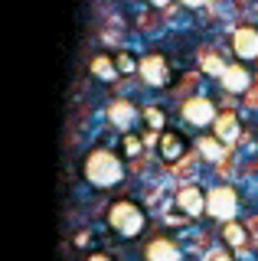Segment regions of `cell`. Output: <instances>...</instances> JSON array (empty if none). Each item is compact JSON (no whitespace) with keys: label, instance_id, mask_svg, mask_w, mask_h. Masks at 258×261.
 I'll return each mask as SVG.
<instances>
[{"label":"cell","instance_id":"1","mask_svg":"<svg viewBox=\"0 0 258 261\" xmlns=\"http://www.w3.org/2000/svg\"><path fill=\"white\" fill-rule=\"evenodd\" d=\"M82 176L88 186H95V190H111V186H118L121 179H124V160L118 157V153L111 150H92L82 163Z\"/></svg>","mask_w":258,"mask_h":261},{"label":"cell","instance_id":"2","mask_svg":"<svg viewBox=\"0 0 258 261\" xmlns=\"http://www.w3.org/2000/svg\"><path fill=\"white\" fill-rule=\"evenodd\" d=\"M108 225H111L115 235H121V239H138L144 232V225H147V216H144V209L138 202L118 199V202L108 206Z\"/></svg>","mask_w":258,"mask_h":261},{"label":"cell","instance_id":"3","mask_svg":"<svg viewBox=\"0 0 258 261\" xmlns=\"http://www.w3.org/2000/svg\"><path fill=\"white\" fill-rule=\"evenodd\" d=\"M206 216H213L216 222H232L239 216V193L232 186H216L206 193Z\"/></svg>","mask_w":258,"mask_h":261},{"label":"cell","instance_id":"4","mask_svg":"<svg viewBox=\"0 0 258 261\" xmlns=\"http://www.w3.org/2000/svg\"><path fill=\"white\" fill-rule=\"evenodd\" d=\"M138 75L147 82L150 88H164V85H170V62L160 53H147L138 65Z\"/></svg>","mask_w":258,"mask_h":261},{"label":"cell","instance_id":"5","mask_svg":"<svg viewBox=\"0 0 258 261\" xmlns=\"http://www.w3.org/2000/svg\"><path fill=\"white\" fill-rule=\"evenodd\" d=\"M216 105L209 101V98H187L183 101V121H187L190 127H213V121H216Z\"/></svg>","mask_w":258,"mask_h":261},{"label":"cell","instance_id":"6","mask_svg":"<svg viewBox=\"0 0 258 261\" xmlns=\"http://www.w3.org/2000/svg\"><path fill=\"white\" fill-rule=\"evenodd\" d=\"M144 118V114L134 108L131 101H124V98H115V101L108 105V121L115 124L121 134H127V130H134V124Z\"/></svg>","mask_w":258,"mask_h":261},{"label":"cell","instance_id":"7","mask_svg":"<svg viewBox=\"0 0 258 261\" xmlns=\"http://www.w3.org/2000/svg\"><path fill=\"white\" fill-rule=\"evenodd\" d=\"M232 53L239 62H255L258 59V30L255 27H239L232 33Z\"/></svg>","mask_w":258,"mask_h":261},{"label":"cell","instance_id":"8","mask_svg":"<svg viewBox=\"0 0 258 261\" xmlns=\"http://www.w3.org/2000/svg\"><path fill=\"white\" fill-rule=\"evenodd\" d=\"M219 82L229 95H245L248 88H252V72L245 69V62H232V65H225Z\"/></svg>","mask_w":258,"mask_h":261},{"label":"cell","instance_id":"9","mask_svg":"<svg viewBox=\"0 0 258 261\" xmlns=\"http://www.w3.org/2000/svg\"><path fill=\"white\" fill-rule=\"evenodd\" d=\"M144 261H183V251L173 239L157 235V239H150L144 245Z\"/></svg>","mask_w":258,"mask_h":261},{"label":"cell","instance_id":"10","mask_svg":"<svg viewBox=\"0 0 258 261\" xmlns=\"http://www.w3.org/2000/svg\"><path fill=\"white\" fill-rule=\"evenodd\" d=\"M239 134H242V124H239L236 111H219V114H216V121H213V137H216V141L225 144V147H232L239 141Z\"/></svg>","mask_w":258,"mask_h":261},{"label":"cell","instance_id":"11","mask_svg":"<svg viewBox=\"0 0 258 261\" xmlns=\"http://www.w3.org/2000/svg\"><path fill=\"white\" fill-rule=\"evenodd\" d=\"M176 209H180L187 219L203 216L206 212V193L199 190V186H183V190L176 193Z\"/></svg>","mask_w":258,"mask_h":261},{"label":"cell","instance_id":"12","mask_svg":"<svg viewBox=\"0 0 258 261\" xmlns=\"http://www.w3.org/2000/svg\"><path fill=\"white\" fill-rule=\"evenodd\" d=\"M157 153L167 163H176L187 157V137L176 134V130H160V141H157Z\"/></svg>","mask_w":258,"mask_h":261},{"label":"cell","instance_id":"13","mask_svg":"<svg viewBox=\"0 0 258 261\" xmlns=\"http://www.w3.org/2000/svg\"><path fill=\"white\" fill-rule=\"evenodd\" d=\"M88 69H92V75H95V79H101V82H115V79L121 75V72H118V65H115V59H111V56H95Z\"/></svg>","mask_w":258,"mask_h":261},{"label":"cell","instance_id":"14","mask_svg":"<svg viewBox=\"0 0 258 261\" xmlns=\"http://www.w3.org/2000/svg\"><path fill=\"white\" fill-rule=\"evenodd\" d=\"M222 242L229 245V248H242V245H245V228H242L236 219H232V222H222Z\"/></svg>","mask_w":258,"mask_h":261},{"label":"cell","instance_id":"15","mask_svg":"<svg viewBox=\"0 0 258 261\" xmlns=\"http://www.w3.org/2000/svg\"><path fill=\"white\" fill-rule=\"evenodd\" d=\"M115 65H118V72H121V75H131V72H138L141 59H134L131 53H118V56H115Z\"/></svg>","mask_w":258,"mask_h":261},{"label":"cell","instance_id":"16","mask_svg":"<svg viewBox=\"0 0 258 261\" xmlns=\"http://www.w3.org/2000/svg\"><path fill=\"white\" fill-rule=\"evenodd\" d=\"M121 150H124V157H138L141 153V137L134 134V130L121 134Z\"/></svg>","mask_w":258,"mask_h":261},{"label":"cell","instance_id":"17","mask_svg":"<svg viewBox=\"0 0 258 261\" xmlns=\"http://www.w3.org/2000/svg\"><path fill=\"white\" fill-rule=\"evenodd\" d=\"M144 121H147L150 130H167L164 127V111H160V108H147V111H144Z\"/></svg>","mask_w":258,"mask_h":261},{"label":"cell","instance_id":"18","mask_svg":"<svg viewBox=\"0 0 258 261\" xmlns=\"http://www.w3.org/2000/svg\"><path fill=\"white\" fill-rule=\"evenodd\" d=\"M219 147H225V144H219V141H216V137H213V141H206V144H203L206 157H209V160H219Z\"/></svg>","mask_w":258,"mask_h":261},{"label":"cell","instance_id":"19","mask_svg":"<svg viewBox=\"0 0 258 261\" xmlns=\"http://www.w3.org/2000/svg\"><path fill=\"white\" fill-rule=\"evenodd\" d=\"M209 261H236V258H232V251H213V255H209Z\"/></svg>","mask_w":258,"mask_h":261},{"label":"cell","instance_id":"20","mask_svg":"<svg viewBox=\"0 0 258 261\" xmlns=\"http://www.w3.org/2000/svg\"><path fill=\"white\" fill-rule=\"evenodd\" d=\"M85 261H115V258H108V255H101V251H95V255H88Z\"/></svg>","mask_w":258,"mask_h":261},{"label":"cell","instance_id":"21","mask_svg":"<svg viewBox=\"0 0 258 261\" xmlns=\"http://www.w3.org/2000/svg\"><path fill=\"white\" fill-rule=\"evenodd\" d=\"M147 4H150V7H157V10H160V7H167L170 0H147Z\"/></svg>","mask_w":258,"mask_h":261},{"label":"cell","instance_id":"22","mask_svg":"<svg viewBox=\"0 0 258 261\" xmlns=\"http://www.w3.org/2000/svg\"><path fill=\"white\" fill-rule=\"evenodd\" d=\"M183 4H187V7H203L206 0H183Z\"/></svg>","mask_w":258,"mask_h":261}]
</instances>
